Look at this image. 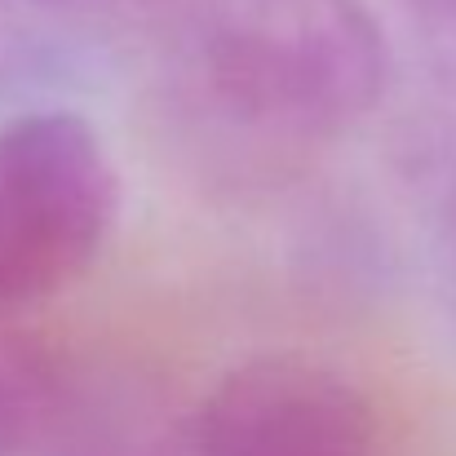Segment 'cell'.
<instances>
[{
  "mask_svg": "<svg viewBox=\"0 0 456 456\" xmlns=\"http://www.w3.org/2000/svg\"><path fill=\"white\" fill-rule=\"evenodd\" d=\"M191 80L208 111L253 138L319 142L381 102L390 45L363 0H204Z\"/></svg>",
  "mask_w": 456,
  "mask_h": 456,
  "instance_id": "obj_1",
  "label": "cell"
},
{
  "mask_svg": "<svg viewBox=\"0 0 456 456\" xmlns=\"http://www.w3.org/2000/svg\"><path fill=\"white\" fill-rule=\"evenodd\" d=\"M120 177L98 129L76 111L0 125V310L49 302L102 253Z\"/></svg>",
  "mask_w": 456,
  "mask_h": 456,
  "instance_id": "obj_2",
  "label": "cell"
},
{
  "mask_svg": "<svg viewBox=\"0 0 456 456\" xmlns=\"http://www.w3.org/2000/svg\"><path fill=\"white\" fill-rule=\"evenodd\" d=\"M155 456H377V421L337 368L262 354L231 368Z\"/></svg>",
  "mask_w": 456,
  "mask_h": 456,
  "instance_id": "obj_3",
  "label": "cell"
},
{
  "mask_svg": "<svg viewBox=\"0 0 456 456\" xmlns=\"http://www.w3.org/2000/svg\"><path fill=\"white\" fill-rule=\"evenodd\" d=\"M67 412V377L49 346L0 328V456H40Z\"/></svg>",
  "mask_w": 456,
  "mask_h": 456,
  "instance_id": "obj_4",
  "label": "cell"
},
{
  "mask_svg": "<svg viewBox=\"0 0 456 456\" xmlns=\"http://www.w3.org/2000/svg\"><path fill=\"white\" fill-rule=\"evenodd\" d=\"M426 4H439V9H456V0H426Z\"/></svg>",
  "mask_w": 456,
  "mask_h": 456,
  "instance_id": "obj_5",
  "label": "cell"
}]
</instances>
